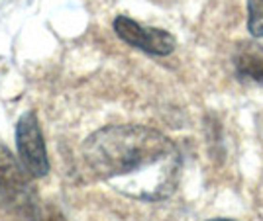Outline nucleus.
I'll list each match as a JSON object with an SVG mask.
<instances>
[{
	"instance_id": "nucleus-3",
	"label": "nucleus",
	"mask_w": 263,
	"mask_h": 221,
	"mask_svg": "<svg viewBox=\"0 0 263 221\" xmlns=\"http://www.w3.org/2000/svg\"><path fill=\"white\" fill-rule=\"evenodd\" d=\"M16 149L18 159L32 178H44L49 172V159L45 151L44 133L40 120L32 110L26 112L16 125Z\"/></svg>"
},
{
	"instance_id": "nucleus-5",
	"label": "nucleus",
	"mask_w": 263,
	"mask_h": 221,
	"mask_svg": "<svg viewBox=\"0 0 263 221\" xmlns=\"http://www.w3.org/2000/svg\"><path fill=\"white\" fill-rule=\"evenodd\" d=\"M234 71L241 82L263 86V47L255 41H243L234 53Z\"/></svg>"
},
{
	"instance_id": "nucleus-1",
	"label": "nucleus",
	"mask_w": 263,
	"mask_h": 221,
	"mask_svg": "<svg viewBox=\"0 0 263 221\" xmlns=\"http://www.w3.org/2000/svg\"><path fill=\"white\" fill-rule=\"evenodd\" d=\"M88 170L128 198L159 202L175 192L181 153L167 135L145 125H108L83 145Z\"/></svg>"
},
{
	"instance_id": "nucleus-6",
	"label": "nucleus",
	"mask_w": 263,
	"mask_h": 221,
	"mask_svg": "<svg viewBox=\"0 0 263 221\" xmlns=\"http://www.w3.org/2000/svg\"><path fill=\"white\" fill-rule=\"evenodd\" d=\"M248 30L253 37H263V0H248Z\"/></svg>"
},
{
	"instance_id": "nucleus-7",
	"label": "nucleus",
	"mask_w": 263,
	"mask_h": 221,
	"mask_svg": "<svg viewBox=\"0 0 263 221\" xmlns=\"http://www.w3.org/2000/svg\"><path fill=\"white\" fill-rule=\"evenodd\" d=\"M209 221H236V219H228V217H214V219H209Z\"/></svg>"
},
{
	"instance_id": "nucleus-2",
	"label": "nucleus",
	"mask_w": 263,
	"mask_h": 221,
	"mask_svg": "<svg viewBox=\"0 0 263 221\" xmlns=\"http://www.w3.org/2000/svg\"><path fill=\"white\" fill-rule=\"evenodd\" d=\"M0 204L20 221H42L37 196L26 168L16 161L8 147L0 143Z\"/></svg>"
},
{
	"instance_id": "nucleus-4",
	"label": "nucleus",
	"mask_w": 263,
	"mask_h": 221,
	"mask_svg": "<svg viewBox=\"0 0 263 221\" xmlns=\"http://www.w3.org/2000/svg\"><path fill=\"white\" fill-rule=\"evenodd\" d=\"M116 35L122 41L128 45L140 49L143 53H149L155 57L171 55L175 51L177 41L175 37L167 30H159V28H145L136 20H132L128 16H116V20L112 24Z\"/></svg>"
}]
</instances>
